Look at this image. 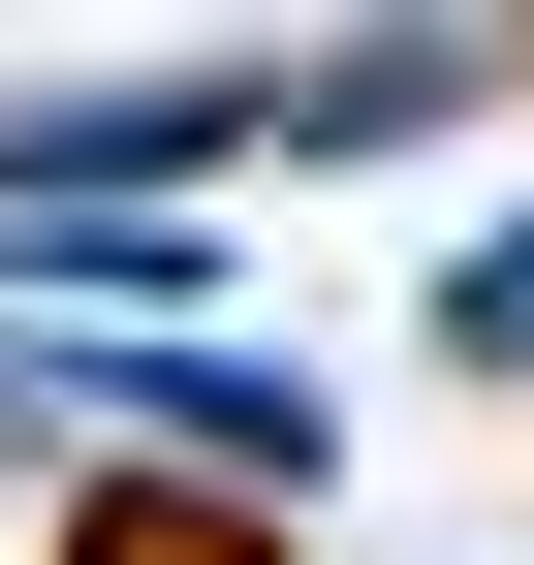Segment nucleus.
I'll return each mask as SVG.
<instances>
[{
    "label": "nucleus",
    "mask_w": 534,
    "mask_h": 565,
    "mask_svg": "<svg viewBox=\"0 0 534 565\" xmlns=\"http://www.w3.org/2000/svg\"><path fill=\"white\" fill-rule=\"evenodd\" d=\"M63 565H284L252 503H189V471H126V503H63Z\"/></svg>",
    "instance_id": "f257e3e1"
}]
</instances>
